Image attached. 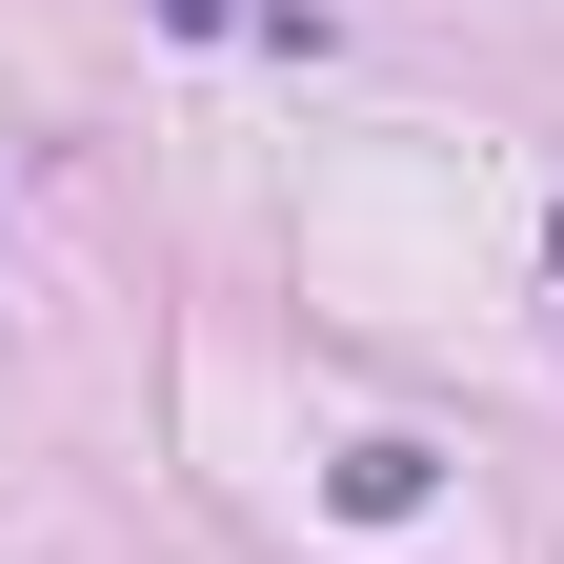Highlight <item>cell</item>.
<instances>
[{
    "instance_id": "2",
    "label": "cell",
    "mask_w": 564,
    "mask_h": 564,
    "mask_svg": "<svg viewBox=\"0 0 564 564\" xmlns=\"http://www.w3.org/2000/svg\"><path fill=\"white\" fill-rule=\"evenodd\" d=\"M162 21H262V41H323V0H162Z\"/></svg>"
},
{
    "instance_id": "3",
    "label": "cell",
    "mask_w": 564,
    "mask_h": 564,
    "mask_svg": "<svg viewBox=\"0 0 564 564\" xmlns=\"http://www.w3.org/2000/svg\"><path fill=\"white\" fill-rule=\"evenodd\" d=\"M544 262H564V223H544Z\"/></svg>"
},
{
    "instance_id": "1",
    "label": "cell",
    "mask_w": 564,
    "mask_h": 564,
    "mask_svg": "<svg viewBox=\"0 0 564 564\" xmlns=\"http://www.w3.org/2000/svg\"><path fill=\"white\" fill-rule=\"evenodd\" d=\"M423 505V444H343V524H403Z\"/></svg>"
}]
</instances>
